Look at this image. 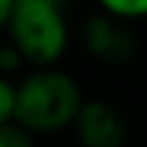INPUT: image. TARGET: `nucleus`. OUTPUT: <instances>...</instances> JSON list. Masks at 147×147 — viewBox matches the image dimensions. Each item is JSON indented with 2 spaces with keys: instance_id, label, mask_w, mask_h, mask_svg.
<instances>
[{
  "instance_id": "obj_10",
  "label": "nucleus",
  "mask_w": 147,
  "mask_h": 147,
  "mask_svg": "<svg viewBox=\"0 0 147 147\" xmlns=\"http://www.w3.org/2000/svg\"><path fill=\"white\" fill-rule=\"evenodd\" d=\"M19 3H25V0H19ZM33 3H49V5H60V8H63V5L71 3V0H33Z\"/></svg>"
},
{
  "instance_id": "obj_9",
  "label": "nucleus",
  "mask_w": 147,
  "mask_h": 147,
  "mask_svg": "<svg viewBox=\"0 0 147 147\" xmlns=\"http://www.w3.org/2000/svg\"><path fill=\"white\" fill-rule=\"evenodd\" d=\"M16 5H19V0H0V22H8L11 19V14L16 11Z\"/></svg>"
},
{
  "instance_id": "obj_3",
  "label": "nucleus",
  "mask_w": 147,
  "mask_h": 147,
  "mask_svg": "<svg viewBox=\"0 0 147 147\" xmlns=\"http://www.w3.org/2000/svg\"><path fill=\"white\" fill-rule=\"evenodd\" d=\"M82 38L84 47L93 57H98L101 63H112L120 65L128 63L136 52V36L131 33L128 22L117 19L109 14H93L82 27Z\"/></svg>"
},
{
  "instance_id": "obj_5",
  "label": "nucleus",
  "mask_w": 147,
  "mask_h": 147,
  "mask_svg": "<svg viewBox=\"0 0 147 147\" xmlns=\"http://www.w3.org/2000/svg\"><path fill=\"white\" fill-rule=\"evenodd\" d=\"M101 11L109 16H117L123 22H136L147 16V0H95Z\"/></svg>"
},
{
  "instance_id": "obj_2",
  "label": "nucleus",
  "mask_w": 147,
  "mask_h": 147,
  "mask_svg": "<svg viewBox=\"0 0 147 147\" xmlns=\"http://www.w3.org/2000/svg\"><path fill=\"white\" fill-rule=\"evenodd\" d=\"M5 30L8 44L36 68H55L68 47V22L60 5L25 0L5 22Z\"/></svg>"
},
{
  "instance_id": "obj_1",
  "label": "nucleus",
  "mask_w": 147,
  "mask_h": 147,
  "mask_svg": "<svg viewBox=\"0 0 147 147\" xmlns=\"http://www.w3.org/2000/svg\"><path fill=\"white\" fill-rule=\"evenodd\" d=\"M19 106H16V125L30 134H55L68 125H76V117L87 101L82 98L76 79L60 68H36L22 82Z\"/></svg>"
},
{
  "instance_id": "obj_4",
  "label": "nucleus",
  "mask_w": 147,
  "mask_h": 147,
  "mask_svg": "<svg viewBox=\"0 0 147 147\" xmlns=\"http://www.w3.org/2000/svg\"><path fill=\"white\" fill-rule=\"evenodd\" d=\"M74 128L82 147H123L128 136L125 117L106 101H87Z\"/></svg>"
},
{
  "instance_id": "obj_8",
  "label": "nucleus",
  "mask_w": 147,
  "mask_h": 147,
  "mask_svg": "<svg viewBox=\"0 0 147 147\" xmlns=\"http://www.w3.org/2000/svg\"><path fill=\"white\" fill-rule=\"evenodd\" d=\"M16 65H22V55L16 52L11 44H5V47L0 49V68H3V71H5V76H8V74L14 71Z\"/></svg>"
},
{
  "instance_id": "obj_7",
  "label": "nucleus",
  "mask_w": 147,
  "mask_h": 147,
  "mask_svg": "<svg viewBox=\"0 0 147 147\" xmlns=\"http://www.w3.org/2000/svg\"><path fill=\"white\" fill-rule=\"evenodd\" d=\"M0 147H36V144H33L30 131H25L16 123H5L0 125Z\"/></svg>"
},
{
  "instance_id": "obj_6",
  "label": "nucleus",
  "mask_w": 147,
  "mask_h": 147,
  "mask_svg": "<svg viewBox=\"0 0 147 147\" xmlns=\"http://www.w3.org/2000/svg\"><path fill=\"white\" fill-rule=\"evenodd\" d=\"M16 106H19V90L16 82H11L8 76L0 79V125L16 120Z\"/></svg>"
}]
</instances>
